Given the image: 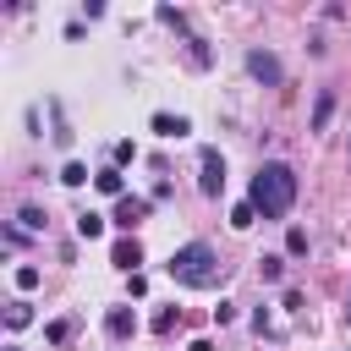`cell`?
I'll list each match as a JSON object with an SVG mask.
<instances>
[{"label":"cell","instance_id":"2","mask_svg":"<svg viewBox=\"0 0 351 351\" xmlns=\"http://www.w3.org/2000/svg\"><path fill=\"white\" fill-rule=\"evenodd\" d=\"M165 269H170L176 285H192V291H214V285L225 280V258H219L208 241H186V247H176Z\"/></svg>","mask_w":351,"mask_h":351},{"label":"cell","instance_id":"22","mask_svg":"<svg viewBox=\"0 0 351 351\" xmlns=\"http://www.w3.org/2000/svg\"><path fill=\"white\" fill-rule=\"evenodd\" d=\"M186 351H214V346H208V340H192V346H186Z\"/></svg>","mask_w":351,"mask_h":351},{"label":"cell","instance_id":"1","mask_svg":"<svg viewBox=\"0 0 351 351\" xmlns=\"http://www.w3.org/2000/svg\"><path fill=\"white\" fill-rule=\"evenodd\" d=\"M296 192H302L296 170H291L285 159H263V165H258V176H252L247 203L258 208V219H285V214L296 208Z\"/></svg>","mask_w":351,"mask_h":351},{"label":"cell","instance_id":"11","mask_svg":"<svg viewBox=\"0 0 351 351\" xmlns=\"http://www.w3.org/2000/svg\"><path fill=\"white\" fill-rule=\"evenodd\" d=\"M258 274H263V285H280V280H285V258H274V252L258 258Z\"/></svg>","mask_w":351,"mask_h":351},{"label":"cell","instance_id":"6","mask_svg":"<svg viewBox=\"0 0 351 351\" xmlns=\"http://www.w3.org/2000/svg\"><path fill=\"white\" fill-rule=\"evenodd\" d=\"M104 335H110V340H126V335H137V313H132V307H110V318H104Z\"/></svg>","mask_w":351,"mask_h":351},{"label":"cell","instance_id":"7","mask_svg":"<svg viewBox=\"0 0 351 351\" xmlns=\"http://www.w3.org/2000/svg\"><path fill=\"white\" fill-rule=\"evenodd\" d=\"M148 126H154L159 137H186V132H192V121H186V115H170V110H159Z\"/></svg>","mask_w":351,"mask_h":351},{"label":"cell","instance_id":"3","mask_svg":"<svg viewBox=\"0 0 351 351\" xmlns=\"http://www.w3.org/2000/svg\"><path fill=\"white\" fill-rule=\"evenodd\" d=\"M197 192L203 197L225 192V159H219V148H203V159H197Z\"/></svg>","mask_w":351,"mask_h":351},{"label":"cell","instance_id":"14","mask_svg":"<svg viewBox=\"0 0 351 351\" xmlns=\"http://www.w3.org/2000/svg\"><path fill=\"white\" fill-rule=\"evenodd\" d=\"M77 236H88V241L104 236V219H99V214H77Z\"/></svg>","mask_w":351,"mask_h":351},{"label":"cell","instance_id":"17","mask_svg":"<svg viewBox=\"0 0 351 351\" xmlns=\"http://www.w3.org/2000/svg\"><path fill=\"white\" fill-rule=\"evenodd\" d=\"M285 252L302 258V252H307V230H291V236H285Z\"/></svg>","mask_w":351,"mask_h":351},{"label":"cell","instance_id":"12","mask_svg":"<svg viewBox=\"0 0 351 351\" xmlns=\"http://www.w3.org/2000/svg\"><path fill=\"white\" fill-rule=\"evenodd\" d=\"M5 324H11V329H27V324H33V307H27V302H11V307H5Z\"/></svg>","mask_w":351,"mask_h":351},{"label":"cell","instance_id":"10","mask_svg":"<svg viewBox=\"0 0 351 351\" xmlns=\"http://www.w3.org/2000/svg\"><path fill=\"white\" fill-rule=\"evenodd\" d=\"M110 258H115L121 269H137V263H143V247H137V241H115V252H110Z\"/></svg>","mask_w":351,"mask_h":351},{"label":"cell","instance_id":"21","mask_svg":"<svg viewBox=\"0 0 351 351\" xmlns=\"http://www.w3.org/2000/svg\"><path fill=\"white\" fill-rule=\"evenodd\" d=\"M16 219H22V225H27V230H44V214H38V208H33V203H27V208H22V214H16Z\"/></svg>","mask_w":351,"mask_h":351},{"label":"cell","instance_id":"8","mask_svg":"<svg viewBox=\"0 0 351 351\" xmlns=\"http://www.w3.org/2000/svg\"><path fill=\"white\" fill-rule=\"evenodd\" d=\"M93 186H99L104 197H126V181H121V165H104V170H93Z\"/></svg>","mask_w":351,"mask_h":351},{"label":"cell","instance_id":"18","mask_svg":"<svg viewBox=\"0 0 351 351\" xmlns=\"http://www.w3.org/2000/svg\"><path fill=\"white\" fill-rule=\"evenodd\" d=\"M176 324H181V313H176V307H165V313H159V318H154V329H159V335H170V329H176Z\"/></svg>","mask_w":351,"mask_h":351},{"label":"cell","instance_id":"23","mask_svg":"<svg viewBox=\"0 0 351 351\" xmlns=\"http://www.w3.org/2000/svg\"><path fill=\"white\" fill-rule=\"evenodd\" d=\"M346 324H351V302H346Z\"/></svg>","mask_w":351,"mask_h":351},{"label":"cell","instance_id":"16","mask_svg":"<svg viewBox=\"0 0 351 351\" xmlns=\"http://www.w3.org/2000/svg\"><path fill=\"white\" fill-rule=\"evenodd\" d=\"M60 181H66V186H82V181H88V165H77V159H71V165L60 170Z\"/></svg>","mask_w":351,"mask_h":351},{"label":"cell","instance_id":"5","mask_svg":"<svg viewBox=\"0 0 351 351\" xmlns=\"http://www.w3.org/2000/svg\"><path fill=\"white\" fill-rule=\"evenodd\" d=\"M148 208H154V197H132V192H126V197H115V225H126V230H132Z\"/></svg>","mask_w":351,"mask_h":351},{"label":"cell","instance_id":"20","mask_svg":"<svg viewBox=\"0 0 351 351\" xmlns=\"http://www.w3.org/2000/svg\"><path fill=\"white\" fill-rule=\"evenodd\" d=\"M186 44H192V49H186V60H192V66H208V49H203V38H186Z\"/></svg>","mask_w":351,"mask_h":351},{"label":"cell","instance_id":"13","mask_svg":"<svg viewBox=\"0 0 351 351\" xmlns=\"http://www.w3.org/2000/svg\"><path fill=\"white\" fill-rule=\"evenodd\" d=\"M230 225H236V230L258 225V208H252V203H236V208H230Z\"/></svg>","mask_w":351,"mask_h":351},{"label":"cell","instance_id":"4","mask_svg":"<svg viewBox=\"0 0 351 351\" xmlns=\"http://www.w3.org/2000/svg\"><path fill=\"white\" fill-rule=\"evenodd\" d=\"M247 71H252L258 82H269V88H280V82H285V71H280V60H274L269 49H247Z\"/></svg>","mask_w":351,"mask_h":351},{"label":"cell","instance_id":"15","mask_svg":"<svg viewBox=\"0 0 351 351\" xmlns=\"http://www.w3.org/2000/svg\"><path fill=\"white\" fill-rule=\"evenodd\" d=\"M154 16H159V22H165V27H176V33H186V16H181V11H176V5H159V11H154Z\"/></svg>","mask_w":351,"mask_h":351},{"label":"cell","instance_id":"19","mask_svg":"<svg viewBox=\"0 0 351 351\" xmlns=\"http://www.w3.org/2000/svg\"><path fill=\"white\" fill-rule=\"evenodd\" d=\"M44 335H49V340H55V346H66V340H71V324H66V318H55V324H49V329H44Z\"/></svg>","mask_w":351,"mask_h":351},{"label":"cell","instance_id":"24","mask_svg":"<svg viewBox=\"0 0 351 351\" xmlns=\"http://www.w3.org/2000/svg\"><path fill=\"white\" fill-rule=\"evenodd\" d=\"M5 351H22V346H5Z\"/></svg>","mask_w":351,"mask_h":351},{"label":"cell","instance_id":"9","mask_svg":"<svg viewBox=\"0 0 351 351\" xmlns=\"http://www.w3.org/2000/svg\"><path fill=\"white\" fill-rule=\"evenodd\" d=\"M329 115H335V93L324 88V93H318V104H313V132H324V126H329Z\"/></svg>","mask_w":351,"mask_h":351}]
</instances>
